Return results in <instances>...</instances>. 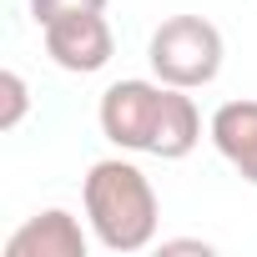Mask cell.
Wrapping results in <instances>:
<instances>
[{
	"instance_id": "1",
	"label": "cell",
	"mask_w": 257,
	"mask_h": 257,
	"mask_svg": "<svg viewBox=\"0 0 257 257\" xmlns=\"http://www.w3.org/2000/svg\"><path fill=\"white\" fill-rule=\"evenodd\" d=\"M81 207H86L91 237L106 252H116V257H132V252L157 242V222H162L157 187H152V177L137 162H126V157L91 162V172L81 182Z\"/></svg>"
},
{
	"instance_id": "2",
	"label": "cell",
	"mask_w": 257,
	"mask_h": 257,
	"mask_svg": "<svg viewBox=\"0 0 257 257\" xmlns=\"http://www.w3.org/2000/svg\"><path fill=\"white\" fill-rule=\"evenodd\" d=\"M222 31L207 21V16H167L157 31H152V46H147V61H152V76L167 81V86H182V91H202L222 76Z\"/></svg>"
},
{
	"instance_id": "3",
	"label": "cell",
	"mask_w": 257,
	"mask_h": 257,
	"mask_svg": "<svg viewBox=\"0 0 257 257\" xmlns=\"http://www.w3.org/2000/svg\"><path fill=\"white\" fill-rule=\"evenodd\" d=\"M167 81H111L101 91V106H96V121H101V137L121 152H147L152 157V142H157V121L167 111Z\"/></svg>"
},
{
	"instance_id": "4",
	"label": "cell",
	"mask_w": 257,
	"mask_h": 257,
	"mask_svg": "<svg viewBox=\"0 0 257 257\" xmlns=\"http://www.w3.org/2000/svg\"><path fill=\"white\" fill-rule=\"evenodd\" d=\"M41 46L71 76H96L116 56V36H111V21L101 11H76V16H61V21L41 26Z\"/></svg>"
},
{
	"instance_id": "5",
	"label": "cell",
	"mask_w": 257,
	"mask_h": 257,
	"mask_svg": "<svg viewBox=\"0 0 257 257\" xmlns=\"http://www.w3.org/2000/svg\"><path fill=\"white\" fill-rule=\"evenodd\" d=\"M207 137L217 147V157L247 182L257 187V101H222L207 121Z\"/></svg>"
},
{
	"instance_id": "6",
	"label": "cell",
	"mask_w": 257,
	"mask_h": 257,
	"mask_svg": "<svg viewBox=\"0 0 257 257\" xmlns=\"http://www.w3.org/2000/svg\"><path fill=\"white\" fill-rule=\"evenodd\" d=\"M6 257H86V232L66 207H46L6 237Z\"/></svg>"
},
{
	"instance_id": "7",
	"label": "cell",
	"mask_w": 257,
	"mask_h": 257,
	"mask_svg": "<svg viewBox=\"0 0 257 257\" xmlns=\"http://www.w3.org/2000/svg\"><path fill=\"white\" fill-rule=\"evenodd\" d=\"M197 142H202V111H197V101H192L182 86H172V91H167V111H162V121H157L152 157L182 162V157L197 152Z\"/></svg>"
},
{
	"instance_id": "8",
	"label": "cell",
	"mask_w": 257,
	"mask_h": 257,
	"mask_svg": "<svg viewBox=\"0 0 257 257\" xmlns=\"http://www.w3.org/2000/svg\"><path fill=\"white\" fill-rule=\"evenodd\" d=\"M0 132H16V126L26 121V106H31V86L21 71H0Z\"/></svg>"
},
{
	"instance_id": "9",
	"label": "cell",
	"mask_w": 257,
	"mask_h": 257,
	"mask_svg": "<svg viewBox=\"0 0 257 257\" xmlns=\"http://www.w3.org/2000/svg\"><path fill=\"white\" fill-rule=\"evenodd\" d=\"M26 6H31L36 26H51V21L76 16V11H106V0H26Z\"/></svg>"
},
{
	"instance_id": "10",
	"label": "cell",
	"mask_w": 257,
	"mask_h": 257,
	"mask_svg": "<svg viewBox=\"0 0 257 257\" xmlns=\"http://www.w3.org/2000/svg\"><path fill=\"white\" fill-rule=\"evenodd\" d=\"M162 252H212V247H207V242H192V237H187V242H162Z\"/></svg>"
}]
</instances>
